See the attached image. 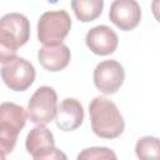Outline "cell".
<instances>
[{"mask_svg":"<svg viewBox=\"0 0 160 160\" xmlns=\"http://www.w3.org/2000/svg\"><path fill=\"white\" fill-rule=\"evenodd\" d=\"M71 29V18L65 10L44 12L38 21V39L44 46L61 44Z\"/></svg>","mask_w":160,"mask_h":160,"instance_id":"277c9868","label":"cell"},{"mask_svg":"<svg viewBox=\"0 0 160 160\" xmlns=\"http://www.w3.org/2000/svg\"><path fill=\"white\" fill-rule=\"evenodd\" d=\"M85 42L90 51L96 55L105 56L112 54L116 50L119 39L111 28L106 25H98L88 31Z\"/></svg>","mask_w":160,"mask_h":160,"instance_id":"30bf717a","label":"cell"},{"mask_svg":"<svg viewBox=\"0 0 160 160\" xmlns=\"http://www.w3.org/2000/svg\"><path fill=\"white\" fill-rule=\"evenodd\" d=\"M58 108L56 91L50 86H40L28 102L26 115L36 125H46L54 120Z\"/></svg>","mask_w":160,"mask_h":160,"instance_id":"5b68a950","label":"cell"},{"mask_svg":"<svg viewBox=\"0 0 160 160\" xmlns=\"http://www.w3.org/2000/svg\"><path fill=\"white\" fill-rule=\"evenodd\" d=\"M71 9L82 22L98 19L104 9V0H71Z\"/></svg>","mask_w":160,"mask_h":160,"instance_id":"4fadbf2b","label":"cell"},{"mask_svg":"<svg viewBox=\"0 0 160 160\" xmlns=\"http://www.w3.org/2000/svg\"><path fill=\"white\" fill-rule=\"evenodd\" d=\"M25 148L35 160L60 158L66 159V155L60 152L55 148L54 135L45 125H38L29 131L25 141Z\"/></svg>","mask_w":160,"mask_h":160,"instance_id":"52a82bcc","label":"cell"},{"mask_svg":"<svg viewBox=\"0 0 160 160\" xmlns=\"http://www.w3.org/2000/svg\"><path fill=\"white\" fill-rule=\"evenodd\" d=\"M26 110L15 102L0 104V152L10 154L18 140V135L26 124Z\"/></svg>","mask_w":160,"mask_h":160,"instance_id":"3957f363","label":"cell"},{"mask_svg":"<svg viewBox=\"0 0 160 160\" xmlns=\"http://www.w3.org/2000/svg\"><path fill=\"white\" fill-rule=\"evenodd\" d=\"M135 152L139 159H159V139L155 136L140 138L136 142Z\"/></svg>","mask_w":160,"mask_h":160,"instance_id":"5bb4252c","label":"cell"},{"mask_svg":"<svg viewBox=\"0 0 160 160\" xmlns=\"http://www.w3.org/2000/svg\"><path fill=\"white\" fill-rule=\"evenodd\" d=\"M78 159H116V155L108 148H89L82 150Z\"/></svg>","mask_w":160,"mask_h":160,"instance_id":"9a60e30c","label":"cell"},{"mask_svg":"<svg viewBox=\"0 0 160 160\" xmlns=\"http://www.w3.org/2000/svg\"><path fill=\"white\" fill-rule=\"evenodd\" d=\"M70 49L62 42L54 46H42L38 51L39 62L48 71H60L65 69L70 62Z\"/></svg>","mask_w":160,"mask_h":160,"instance_id":"7c38bea8","label":"cell"},{"mask_svg":"<svg viewBox=\"0 0 160 160\" xmlns=\"http://www.w3.org/2000/svg\"><path fill=\"white\" fill-rule=\"evenodd\" d=\"M125 79V70L116 60H105L96 65L94 70V84L105 95L116 92Z\"/></svg>","mask_w":160,"mask_h":160,"instance_id":"ba28073f","label":"cell"},{"mask_svg":"<svg viewBox=\"0 0 160 160\" xmlns=\"http://www.w3.org/2000/svg\"><path fill=\"white\" fill-rule=\"evenodd\" d=\"M91 130L102 139H115L124 131L125 122L118 106L109 99L96 96L89 105Z\"/></svg>","mask_w":160,"mask_h":160,"instance_id":"6da1fadb","label":"cell"},{"mask_svg":"<svg viewBox=\"0 0 160 160\" xmlns=\"http://www.w3.org/2000/svg\"><path fill=\"white\" fill-rule=\"evenodd\" d=\"M1 79L5 85L14 91H25L35 80V68L24 58L15 56L6 61L1 70Z\"/></svg>","mask_w":160,"mask_h":160,"instance_id":"8992f818","label":"cell"},{"mask_svg":"<svg viewBox=\"0 0 160 160\" xmlns=\"http://www.w3.org/2000/svg\"><path fill=\"white\" fill-rule=\"evenodd\" d=\"M109 18L120 30L135 29L141 20V9L136 0H114L110 5Z\"/></svg>","mask_w":160,"mask_h":160,"instance_id":"9c48e42d","label":"cell"},{"mask_svg":"<svg viewBox=\"0 0 160 160\" xmlns=\"http://www.w3.org/2000/svg\"><path fill=\"white\" fill-rule=\"evenodd\" d=\"M56 126L62 131H72L84 121V109L80 101L74 98L64 99L56 108L55 114Z\"/></svg>","mask_w":160,"mask_h":160,"instance_id":"8fae6325","label":"cell"},{"mask_svg":"<svg viewBox=\"0 0 160 160\" xmlns=\"http://www.w3.org/2000/svg\"><path fill=\"white\" fill-rule=\"evenodd\" d=\"M30 38V22L19 12H10L0 19V64L16 56L19 48Z\"/></svg>","mask_w":160,"mask_h":160,"instance_id":"7a4b0ae2","label":"cell"}]
</instances>
